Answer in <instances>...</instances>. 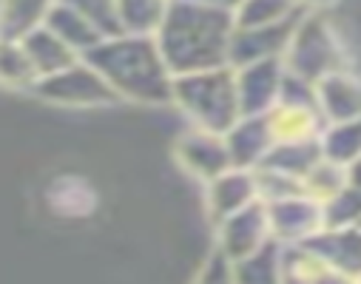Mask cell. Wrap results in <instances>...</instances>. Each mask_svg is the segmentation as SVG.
<instances>
[{
	"label": "cell",
	"instance_id": "1",
	"mask_svg": "<svg viewBox=\"0 0 361 284\" xmlns=\"http://www.w3.org/2000/svg\"><path fill=\"white\" fill-rule=\"evenodd\" d=\"M233 29L236 23L231 12L191 4V0H171L154 40L168 71L173 77H183L228 66Z\"/></svg>",
	"mask_w": 361,
	"mask_h": 284
},
{
	"label": "cell",
	"instance_id": "2",
	"mask_svg": "<svg viewBox=\"0 0 361 284\" xmlns=\"http://www.w3.org/2000/svg\"><path fill=\"white\" fill-rule=\"evenodd\" d=\"M94 66L111 91L126 103L168 106L173 91V74L168 71L154 37L120 35L97 43L82 57Z\"/></svg>",
	"mask_w": 361,
	"mask_h": 284
},
{
	"label": "cell",
	"instance_id": "3",
	"mask_svg": "<svg viewBox=\"0 0 361 284\" xmlns=\"http://www.w3.org/2000/svg\"><path fill=\"white\" fill-rule=\"evenodd\" d=\"M171 103L188 117L194 128L228 134L242 117L236 97V71L231 66H222L173 77Z\"/></svg>",
	"mask_w": 361,
	"mask_h": 284
},
{
	"label": "cell",
	"instance_id": "4",
	"mask_svg": "<svg viewBox=\"0 0 361 284\" xmlns=\"http://www.w3.org/2000/svg\"><path fill=\"white\" fill-rule=\"evenodd\" d=\"M282 63H285V71H290L302 80H310V82H319L322 77H327L333 71L350 68L347 51L341 46V37H338L330 15H319V12L302 15Z\"/></svg>",
	"mask_w": 361,
	"mask_h": 284
},
{
	"label": "cell",
	"instance_id": "5",
	"mask_svg": "<svg viewBox=\"0 0 361 284\" xmlns=\"http://www.w3.org/2000/svg\"><path fill=\"white\" fill-rule=\"evenodd\" d=\"M32 91L37 97H43L46 103H57L66 109H100V106L120 103L111 85L103 80V74L94 66H88L82 57L74 66L37 80V85Z\"/></svg>",
	"mask_w": 361,
	"mask_h": 284
},
{
	"label": "cell",
	"instance_id": "6",
	"mask_svg": "<svg viewBox=\"0 0 361 284\" xmlns=\"http://www.w3.org/2000/svg\"><path fill=\"white\" fill-rule=\"evenodd\" d=\"M173 156H176L179 168L202 182H211L219 173L233 168L228 145H225V134H214V131L194 128V125L179 134V140L173 145Z\"/></svg>",
	"mask_w": 361,
	"mask_h": 284
},
{
	"label": "cell",
	"instance_id": "7",
	"mask_svg": "<svg viewBox=\"0 0 361 284\" xmlns=\"http://www.w3.org/2000/svg\"><path fill=\"white\" fill-rule=\"evenodd\" d=\"M233 71H236V97H239L242 117H259L276 109L282 77H285L282 60H262Z\"/></svg>",
	"mask_w": 361,
	"mask_h": 284
},
{
	"label": "cell",
	"instance_id": "8",
	"mask_svg": "<svg viewBox=\"0 0 361 284\" xmlns=\"http://www.w3.org/2000/svg\"><path fill=\"white\" fill-rule=\"evenodd\" d=\"M302 15L285 20V23H276V26L233 29L231 49H228V66L231 68H242V66L262 63V60H282L285 51H288V43L293 37L296 23L302 20Z\"/></svg>",
	"mask_w": 361,
	"mask_h": 284
},
{
	"label": "cell",
	"instance_id": "9",
	"mask_svg": "<svg viewBox=\"0 0 361 284\" xmlns=\"http://www.w3.org/2000/svg\"><path fill=\"white\" fill-rule=\"evenodd\" d=\"M267 208V225H270V236H276V242H290V245H302L310 236H316L319 230H324V219H322V202L310 199L307 194L290 197V199H279L270 202Z\"/></svg>",
	"mask_w": 361,
	"mask_h": 284
},
{
	"label": "cell",
	"instance_id": "10",
	"mask_svg": "<svg viewBox=\"0 0 361 284\" xmlns=\"http://www.w3.org/2000/svg\"><path fill=\"white\" fill-rule=\"evenodd\" d=\"M316 106L324 125L361 120V74L341 68L322 77L316 82Z\"/></svg>",
	"mask_w": 361,
	"mask_h": 284
},
{
	"label": "cell",
	"instance_id": "11",
	"mask_svg": "<svg viewBox=\"0 0 361 284\" xmlns=\"http://www.w3.org/2000/svg\"><path fill=\"white\" fill-rule=\"evenodd\" d=\"M222 225V247L231 261H245L253 253H259L267 245L270 225H267V208L264 202H253L242 208L239 214L228 216Z\"/></svg>",
	"mask_w": 361,
	"mask_h": 284
},
{
	"label": "cell",
	"instance_id": "12",
	"mask_svg": "<svg viewBox=\"0 0 361 284\" xmlns=\"http://www.w3.org/2000/svg\"><path fill=\"white\" fill-rule=\"evenodd\" d=\"M276 137L270 128V117L259 114V117H239V123L225 134V145L231 154V165L242 168V171H256L267 151L274 148Z\"/></svg>",
	"mask_w": 361,
	"mask_h": 284
},
{
	"label": "cell",
	"instance_id": "13",
	"mask_svg": "<svg viewBox=\"0 0 361 284\" xmlns=\"http://www.w3.org/2000/svg\"><path fill=\"white\" fill-rule=\"evenodd\" d=\"M205 185H208V211L216 222H225L228 216L239 214L242 208H247L259 199L253 171L231 168Z\"/></svg>",
	"mask_w": 361,
	"mask_h": 284
},
{
	"label": "cell",
	"instance_id": "14",
	"mask_svg": "<svg viewBox=\"0 0 361 284\" xmlns=\"http://www.w3.org/2000/svg\"><path fill=\"white\" fill-rule=\"evenodd\" d=\"M20 43H23V49H26V54H29V60H32V66H35V71H37L40 80L43 77H51V74H57V71H63V68H68V66H74L80 60V54L74 49H68L46 26L35 29Z\"/></svg>",
	"mask_w": 361,
	"mask_h": 284
},
{
	"label": "cell",
	"instance_id": "15",
	"mask_svg": "<svg viewBox=\"0 0 361 284\" xmlns=\"http://www.w3.org/2000/svg\"><path fill=\"white\" fill-rule=\"evenodd\" d=\"M49 32H54L68 49H74L80 57H85L88 51H92L97 43H103V35L88 23L80 12H74L71 6H66V4H57L51 6V12H49V18H46V23H43Z\"/></svg>",
	"mask_w": 361,
	"mask_h": 284
},
{
	"label": "cell",
	"instance_id": "16",
	"mask_svg": "<svg viewBox=\"0 0 361 284\" xmlns=\"http://www.w3.org/2000/svg\"><path fill=\"white\" fill-rule=\"evenodd\" d=\"M57 0H0V40H23L40 29Z\"/></svg>",
	"mask_w": 361,
	"mask_h": 284
},
{
	"label": "cell",
	"instance_id": "17",
	"mask_svg": "<svg viewBox=\"0 0 361 284\" xmlns=\"http://www.w3.org/2000/svg\"><path fill=\"white\" fill-rule=\"evenodd\" d=\"M319 159H322L319 137H313V140H285V142H274V148L267 151V156L259 168L279 171V173H288L293 179H305L307 171Z\"/></svg>",
	"mask_w": 361,
	"mask_h": 284
},
{
	"label": "cell",
	"instance_id": "18",
	"mask_svg": "<svg viewBox=\"0 0 361 284\" xmlns=\"http://www.w3.org/2000/svg\"><path fill=\"white\" fill-rule=\"evenodd\" d=\"M117 18L123 26V35L137 37H157L171 0H114Z\"/></svg>",
	"mask_w": 361,
	"mask_h": 284
},
{
	"label": "cell",
	"instance_id": "19",
	"mask_svg": "<svg viewBox=\"0 0 361 284\" xmlns=\"http://www.w3.org/2000/svg\"><path fill=\"white\" fill-rule=\"evenodd\" d=\"M319 145H322V156L347 168L361 156V120H350V123H336V125H324L319 134Z\"/></svg>",
	"mask_w": 361,
	"mask_h": 284
},
{
	"label": "cell",
	"instance_id": "20",
	"mask_svg": "<svg viewBox=\"0 0 361 284\" xmlns=\"http://www.w3.org/2000/svg\"><path fill=\"white\" fill-rule=\"evenodd\" d=\"M305 9L296 0H242V6L233 12L236 29H259V26H276L285 23Z\"/></svg>",
	"mask_w": 361,
	"mask_h": 284
},
{
	"label": "cell",
	"instance_id": "21",
	"mask_svg": "<svg viewBox=\"0 0 361 284\" xmlns=\"http://www.w3.org/2000/svg\"><path fill=\"white\" fill-rule=\"evenodd\" d=\"M37 71L23 49L20 40H0V85L6 88H35L37 85Z\"/></svg>",
	"mask_w": 361,
	"mask_h": 284
},
{
	"label": "cell",
	"instance_id": "22",
	"mask_svg": "<svg viewBox=\"0 0 361 284\" xmlns=\"http://www.w3.org/2000/svg\"><path fill=\"white\" fill-rule=\"evenodd\" d=\"M302 187H305V194L316 202H327L330 197H336L338 191H344L347 187V168L330 162V159H319L307 176L302 179Z\"/></svg>",
	"mask_w": 361,
	"mask_h": 284
},
{
	"label": "cell",
	"instance_id": "23",
	"mask_svg": "<svg viewBox=\"0 0 361 284\" xmlns=\"http://www.w3.org/2000/svg\"><path fill=\"white\" fill-rule=\"evenodd\" d=\"M322 219H324V230H344L361 225V194L347 185L344 191L322 202Z\"/></svg>",
	"mask_w": 361,
	"mask_h": 284
},
{
	"label": "cell",
	"instance_id": "24",
	"mask_svg": "<svg viewBox=\"0 0 361 284\" xmlns=\"http://www.w3.org/2000/svg\"><path fill=\"white\" fill-rule=\"evenodd\" d=\"M60 4L71 6L74 12H80L88 23H92V26L103 35V40L123 35V26H120V18H117V4H114V0H60Z\"/></svg>",
	"mask_w": 361,
	"mask_h": 284
},
{
	"label": "cell",
	"instance_id": "25",
	"mask_svg": "<svg viewBox=\"0 0 361 284\" xmlns=\"http://www.w3.org/2000/svg\"><path fill=\"white\" fill-rule=\"evenodd\" d=\"M233 284H282V264H276L274 250L262 247L245 261H236Z\"/></svg>",
	"mask_w": 361,
	"mask_h": 284
},
{
	"label": "cell",
	"instance_id": "26",
	"mask_svg": "<svg viewBox=\"0 0 361 284\" xmlns=\"http://www.w3.org/2000/svg\"><path fill=\"white\" fill-rule=\"evenodd\" d=\"M296 4L305 9V12H319V15H327L333 12L341 0H296Z\"/></svg>",
	"mask_w": 361,
	"mask_h": 284
},
{
	"label": "cell",
	"instance_id": "27",
	"mask_svg": "<svg viewBox=\"0 0 361 284\" xmlns=\"http://www.w3.org/2000/svg\"><path fill=\"white\" fill-rule=\"evenodd\" d=\"M191 4H202V6H211V9H222V12H236L242 6V0H191Z\"/></svg>",
	"mask_w": 361,
	"mask_h": 284
},
{
	"label": "cell",
	"instance_id": "28",
	"mask_svg": "<svg viewBox=\"0 0 361 284\" xmlns=\"http://www.w3.org/2000/svg\"><path fill=\"white\" fill-rule=\"evenodd\" d=\"M347 185L355 187V191L361 194V156L353 165H347Z\"/></svg>",
	"mask_w": 361,
	"mask_h": 284
},
{
	"label": "cell",
	"instance_id": "29",
	"mask_svg": "<svg viewBox=\"0 0 361 284\" xmlns=\"http://www.w3.org/2000/svg\"><path fill=\"white\" fill-rule=\"evenodd\" d=\"M355 284H361V276H358V278H355Z\"/></svg>",
	"mask_w": 361,
	"mask_h": 284
}]
</instances>
